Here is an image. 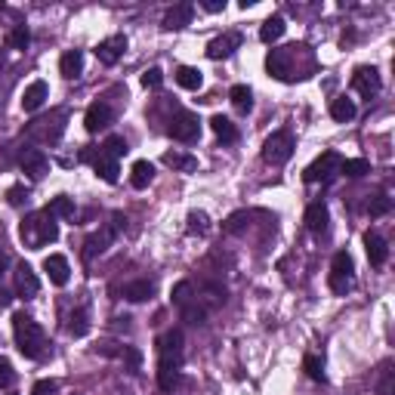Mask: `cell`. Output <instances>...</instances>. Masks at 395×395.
Returning a JSON list of instances; mask_svg holds the SVG:
<instances>
[{
    "label": "cell",
    "instance_id": "6da1fadb",
    "mask_svg": "<svg viewBox=\"0 0 395 395\" xmlns=\"http://www.w3.org/2000/svg\"><path fill=\"white\" fill-rule=\"evenodd\" d=\"M182 370V330H167L158 343V386L164 392L176 389Z\"/></svg>",
    "mask_w": 395,
    "mask_h": 395
},
{
    "label": "cell",
    "instance_id": "7a4b0ae2",
    "mask_svg": "<svg viewBox=\"0 0 395 395\" xmlns=\"http://www.w3.org/2000/svg\"><path fill=\"white\" fill-rule=\"evenodd\" d=\"M13 337H15V346H19V352L25 355V359H41V355L46 352L43 328L25 312L13 315Z\"/></svg>",
    "mask_w": 395,
    "mask_h": 395
},
{
    "label": "cell",
    "instance_id": "3957f363",
    "mask_svg": "<svg viewBox=\"0 0 395 395\" xmlns=\"http://www.w3.org/2000/svg\"><path fill=\"white\" fill-rule=\"evenodd\" d=\"M22 241H25V247H31V250H41L43 244H53L59 238V226L56 220H53L50 213H31L28 220H22V229H19Z\"/></svg>",
    "mask_w": 395,
    "mask_h": 395
},
{
    "label": "cell",
    "instance_id": "277c9868",
    "mask_svg": "<svg viewBox=\"0 0 395 395\" xmlns=\"http://www.w3.org/2000/svg\"><path fill=\"white\" fill-rule=\"evenodd\" d=\"M290 154H293V136L288 133V130H275V133L262 142V161L272 164V167L288 164Z\"/></svg>",
    "mask_w": 395,
    "mask_h": 395
},
{
    "label": "cell",
    "instance_id": "5b68a950",
    "mask_svg": "<svg viewBox=\"0 0 395 395\" xmlns=\"http://www.w3.org/2000/svg\"><path fill=\"white\" fill-rule=\"evenodd\" d=\"M340 167H343V154L337 152H321L312 164L306 167L303 180L306 182H330L334 176H340Z\"/></svg>",
    "mask_w": 395,
    "mask_h": 395
},
{
    "label": "cell",
    "instance_id": "8992f818",
    "mask_svg": "<svg viewBox=\"0 0 395 395\" xmlns=\"http://www.w3.org/2000/svg\"><path fill=\"white\" fill-rule=\"evenodd\" d=\"M383 87V81H380V72H377L374 65H361V68H355V74H352V90L359 93L361 99H370V96H377Z\"/></svg>",
    "mask_w": 395,
    "mask_h": 395
},
{
    "label": "cell",
    "instance_id": "52a82bcc",
    "mask_svg": "<svg viewBox=\"0 0 395 395\" xmlns=\"http://www.w3.org/2000/svg\"><path fill=\"white\" fill-rule=\"evenodd\" d=\"M170 136H173L176 142H195V139L201 136V121H198V114L180 112V114L173 118V123H170Z\"/></svg>",
    "mask_w": 395,
    "mask_h": 395
},
{
    "label": "cell",
    "instance_id": "ba28073f",
    "mask_svg": "<svg viewBox=\"0 0 395 395\" xmlns=\"http://www.w3.org/2000/svg\"><path fill=\"white\" fill-rule=\"evenodd\" d=\"M123 53H127V37L123 34H112V37H105V41L96 46V56H99L102 65H114Z\"/></svg>",
    "mask_w": 395,
    "mask_h": 395
},
{
    "label": "cell",
    "instance_id": "9c48e42d",
    "mask_svg": "<svg viewBox=\"0 0 395 395\" xmlns=\"http://www.w3.org/2000/svg\"><path fill=\"white\" fill-rule=\"evenodd\" d=\"M22 170L28 173V180H43L46 173H50V161H46V154L41 149H28L22 154Z\"/></svg>",
    "mask_w": 395,
    "mask_h": 395
},
{
    "label": "cell",
    "instance_id": "30bf717a",
    "mask_svg": "<svg viewBox=\"0 0 395 395\" xmlns=\"http://www.w3.org/2000/svg\"><path fill=\"white\" fill-rule=\"evenodd\" d=\"M15 290H19V297H25V300H34L37 293H41V281H37L34 269H31L28 262H22V266L15 269Z\"/></svg>",
    "mask_w": 395,
    "mask_h": 395
},
{
    "label": "cell",
    "instance_id": "8fae6325",
    "mask_svg": "<svg viewBox=\"0 0 395 395\" xmlns=\"http://www.w3.org/2000/svg\"><path fill=\"white\" fill-rule=\"evenodd\" d=\"M238 46H241V34H238V31H229V34L213 37V41L207 43V56L210 59H229Z\"/></svg>",
    "mask_w": 395,
    "mask_h": 395
},
{
    "label": "cell",
    "instance_id": "7c38bea8",
    "mask_svg": "<svg viewBox=\"0 0 395 395\" xmlns=\"http://www.w3.org/2000/svg\"><path fill=\"white\" fill-rule=\"evenodd\" d=\"M112 108L105 102H93L87 108V114H83V127H87V133H99V130H105L108 123H112Z\"/></svg>",
    "mask_w": 395,
    "mask_h": 395
},
{
    "label": "cell",
    "instance_id": "4fadbf2b",
    "mask_svg": "<svg viewBox=\"0 0 395 395\" xmlns=\"http://www.w3.org/2000/svg\"><path fill=\"white\" fill-rule=\"evenodd\" d=\"M43 272L50 275V281L56 284V288H65L68 272H72V269H68V260L62 257V253H50V257L43 260Z\"/></svg>",
    "mask_w": 395,
    "mask_h": 395
},
{
    "label": "cell",
    "instance_id": "5bb4252c",
    "mask_svg": "<svg viewBox=\"0 0 395 395\" xmlns=\"http://www.w3.org/2000/svg\"><path fill=\"white\" fill-rule=\"evenodd\" d=\"M328 222H330V213H328V204H324V201H315V204L306 207V229L309 232L321 235V232H328Z\"/></svg>",
    "mask_w": 395,
    "mask_h": 395
},
{
    "label": "cell",
    "instance_id": "9a60e30c",
    "mask_svg": "<svg viewBox=\"0 0 395 395\" xmlns=\"http://www.w3.org/2000/svg\"><path fill=\"white\" fill-rule=\"evenodd\" d=\"M192 15H195V6L192 4H176L173 10H167V15H164V28L180 31L185 25H192Z\"/></svg>",
    "mask_w": 395,
    "mask_h": 395
},
{
    "label": "cell",
    "instance_id": "2e32d148",
    "mask_svg": "<svg viewBox=\"0 0 395 395\" xmlns=\"http://www.w3.org/2000/svg\"><path fill=\"white\" fill-rule=\"evenodd\" d=\"M365 250H368L370 266H383L386 257H389V247H386V238H383V235H377V232H368V235H365Z\"/></svg>",
    "mask_w": 395,
    "mask_h": 395
},
{
    "label": "cell",
    "instance_id": "e0dca14e",
    "mask_svg": "<svg viewBox=\"0 0 395 395\" xmlns=\"http://www.w3.org/2000/svg\"><path fill=\"white\" fill-rule=\"evenodd\" d=\"M114 232H118V229H114V226H108V229H102V232H96V235H90L87 241H83V260L90 262L93 257H96V253H102L105 247L112 244Z\"/></svg>",
    "mask_w": 395,
    "mask_h": 395
},
{
    "label": "cell",
    "instance_id": "ac0fdd59",
    "mask_svg": "<svg viewBox=\"0 0 395 395\" xmlns=\"http://www.w3.org/2000/svg\"><path fill=\"white\" fill-rule=\"evenodd\" d=\"M46 96H50V90H46L43 81L28 83L25 93H22V108H25V112H37V108L46 102Z\"/></svg>",
    "mask_w": 395,
    "mask_h": 395
},
{
    "label": "cell",
    "instance_id": "d6986e66",
    "mask_svg": "<svg viewBox=\"0 0 395 395\" xmlns=\"http://www.w3.org/2000/svg\"><path fill=\"white\" fill-rule=\"evenodd\" d=\"M154 293V284L149 278H136V281L123 284V300H130V303H145V300H152Z\"/></svg>",
    "mask_w": 395,
    "mask_h": 395
},
{
    "label": "cell",
    "instance_id": "ffe728a7",
    "mask_svg": "<svg viewBox=\"0 0 395 395\" xmlns=\"http://www.w3.org/2000/svg\"><path fill=\"white\" fill-rule=\"evenodd\" d=\"M59 72H62V77H77L83 72V53L81 50H68V53H62V59H59Z\"/></svg>",
    "mask_w": 395,
    "mask_h": 395
},
{
    "label": "cell",
    "instance_id": "44dd1931",
    "mask_svg": "<svg viewBox=\"0 0 395 395\" xmlns=\"http://www.w3.org/2000/svg\"><path fill=\"white\" fill-rule=\"evenodd\" d=\"M284 31H288V25H284V15H269V19L260 25V41L262 43H275Z\"/></svg>",
    "mask_w": 395,
    "mask_h": 395
},
{
    "label": "cell",
    "instance_id": "7402d4cb",
    "mask_svg": "<svg viewBox=\"0 0 395 395\" xmlns=\"http://www.w3.org/2000/svg\"><path fill=\"white\" fill-rule=\"evenodd\" d=\"M176 83H180L182 90H201L204 87V74L192 65H182V68H176Z\"/></svg>",
    "mask_w": 395,
    "mask_h": 395
},
{
    "label": "cell",
    "instance_id": "603a6c76",
    "mask_svg": "<svg viewBox=\"0 0 395 395\" xmlns=\"http://www.w3.org/2000/svg\"><path fill=\"white\" fill-rule=\"evenodd\" d=\"M93 170H96V176H102L105 182H118V161H112L108 154L99 152L96 158H93Z\"/></svg>",
    "mask_w": 395,
    "mask_h": 395
},
{
    "label": "cell",
    "instance_id": "cb8c5ba5",
    "mask_svg": "<svg viewBox=\"0 0 395 395\" xmlns=\"http://www.w3.org/2000/svg\"><path fill=\"white\" fill-rule=\"evenodd\" d=\"M164 164L173 170H182V173H192V170H198V158L195 154H185V152H167Z\"/></svg>",
    "mask_w": 395,
    "mask_h": 395
},
{
    "label": "cell",
    "instance_id": "d4e9b609",
    "mask_svg": "<svg viewBox=\"0 0 395 395\" xmlns=\"http://www.w3.org/2000/svg\"><path fill=\"white\" fill-rule=\"evenodd\" d=\"M330 118H334L337 123H349L355 118V102L352 99H346V96H340L330 102Z\"/></svg>",
    "mask_w": 395,
    "mask_h": 395
},
{
    "label": "cell",
    "instance_id": "484cf974",
    "mask_svg": "<svg viewBox=\"0 0 395 395\" xmlns=\"http://www.w3.org/2000/svg\"><path fill=\"white\" fill-rule=\"evenodd\" d=\"M210 127H213V133L222 139V142H235L238 139V130H235V123H232L226 114H213L210 118Z\"/></svg>",
    "mask_w": 395,
    "mask_h": 395
},
{
    "label": "cell",
    "instance_id": "4316f807",
    "mask_svg": "<svg viewBox=\"0 0 395 395\" xmlns=\"http://www.w3.org/2000/svg\"><path fill=\"white\" fill-rule=\"evenodd\" d=\"M229 99H232V105L238 108V112H250L253 108V93L247 83H235V87L229 90Z\"/></svg>",
    "mask_w": 395,
    "mask_h": 395
},
{
    "label": "cell",
    "instance_id": "83f0119b",
    "mask_svg": "<svg viewBox=\"0 0 395 395\" xmlns=\"http://www.w3.org/2000/svg\"><path fill=\"white\" fill-rule=\"evenodd\" d=\"M154 180V167L149 161H136L133 170H130V182H133V189H145Z\"/></svg>",
    "mask_w": 395,
    "mask_h": 395
},
{
    "label": "cell",
    "instance_id": "f1b7e54d",
    "mask_svg": "<svg viewBox=\"0 0 395 395\" xmlns=\"http://www.w3.org/2000/svg\"><path fill=\"white\" fill-rule=\"evenodd\" d=\"M46 213L56 220V216H62V220H68V216H74V201L68 198V195H59V198H53L50 204H46Z\"/></svg>",
    "mask_w": 395,
    "mask_h": 395
},
{
    "label": "cell",
    "instance_id": "f546056e",
    "mask_svg": "<svg viewBox=\"0 0 395 395\" xmlns=\"http://www.w3.org/2000/svg\"><path fill=\"white\" fill-rule=\"evenodd\" d=\"M303 370H306L309 380L324 383V361L319 359V355H306V359H303Z\"/></svg>",
    "mask_w": 395,
    "mask_h": 395
},
{
    "label": "cell",
    "instance_id": "4dcf8cb0",
    "mask_svg": "<svg viewBox=\"0 0 395 395\" xmlns=\"http://www.w3.org/2000/svg\"><path fill=\"white\" fill-rule=\"evenodd\" d=\"M368 170H370V167H368L365 158H349V161L343 158V167H340V173H343V176H352V180H359V176H365Z\"/></svg>",
    "mask_w": 395,
    "mask_h": 395
},
{
    "label": "cell",
    "instance_id": "1f68e13d",
    "mask_svg": "<svg viewBox=\"0 0 395 395\" xmlns=\"http://www.w3.org/2000/svg\"><path fill=\"white\" fill-rule=\"evenodd\" d=\"M6 43L13 46V50H25V46L31 43V31H28V25H15L10 34H6Z\"/></svg>",
    "mask_w": 395,
    "mask_h": 395
},
{
    "label": "cell",
    "instance_id": "d6a6232c",
    "mask_svg": "<svg viewBox=\"0 0 395 395\" xmlns=\"http://www.w3.org/2000/svg\"><path fill=\"white\" fill-rule=\"evenodd\" d=\"M102 149H105L102 154H108L112 161H118V158H123V154L130 152V149H127V142H123V136H108Z\"/></svg>",
    "mask_w": 395,
    "mask_h": 395
},
{
    "label": "cell",
    "instance_id": "836d02e7",
    "mask_svg": "<svg viewBox=\"0 0 395 395\" xmlns=\"http://www.w3.org/2000/svg\"><path fill=\"white\" fill-rule=\"evenodd\" d=\"M330 272L334 275H352V257L346 250H340L334 253V262H330ZM355 278V275H352Z\"/></svg>",
    "mask_w": 395,
    "mask_h": 395
},
{
    "label": "cell",
    "instance_id": "e575fe53",
    "mask_svg": "<svg viewBox=\"0 0 395 395\" xmlns=\"http://www.w3.org/2000/svg\"><path fill=\"white\" fill-rule=\"evenodd\" d=\"M389 210H392V201H389V195H383V192H380V195L370 198V204H368V213H370V216H386Z\"/></svg>",
    "mask_w": 395,
    "mask_h": 395
},
{
    "label": "cell",
    "instance_id": "d590c367",
    "mask_svg": "<svg viewBox=\"0 0 395 395\" xmlns=\"http://www.w3.org/2000/svg\"><path fill=\"white\" fill-rule=\"evenodd\" d=\"M377 395H392V361H383L380 380H377Z\"/></svg>",
    "mask_w": 395,
    "mask_h": 395
},
{
    "label": "cell",
    "instance_id": "8d00e7d4",
    "mask_svg": "<svg viewBox=\"0 0 395 395\" xmlns=\"http://www.w3.org/2000/svg\"><path fill=\"white\" fill-rule=\"evenodd\" d=\"M68 330H72L74 337H87L90 321H87V312H83V309H77V312L72 315V324H68Z\"/></svg>",
    "mask_w": 395,
    "mask_h": 395
},
{
    "label": "cell",
    "instance_id": "74e56055",
    "mask_svg": "<svg viewBox=\"0 0 395 395\" xmlns=\"http://www.w3.org/2000/svg\"><path fill=\"white\" fill-rule=\"evenodd\" d=\"M207 229H210L207 213H189V232L192 235H207Z\"/></svg>",
    "mask_w": 395,
    "mask_h": 395
},
{
    "label": "cell",
    "instance_id": "f35d334b",
    "mask_svg": "<svg viewBox=\"0 0 395 395\" xmlns=\"http://www.w3.org/2000/svg\"><path fill=\"white\" fill-rule=\"evenodd\" d=\"M173 303L180 309L192 303V281H180V284H176V288H173Z\"/></svg>",
    "mask_w": 395,
    "mask_h": 395
},
{
    "label": "cell",
    "instance_id": "ab89813d",
    "mask_svg": "<svg viewBox=\"0 0 395 395\" xmlns=\"http://www.w3.org/2000/svg\"><path fill=\"white\" fill-rule=\"evenodd\" d=\"M328 281H330V290H334V293H346V290H352L355 278L352 275H334V272H330Z\"/></svg>",
    "mask_w": 395,
    "mask_h": 395
},
{
    "label": "cell",
    "instance_id": "60d3db41",
    "mask_svg": "<svg viewBox=\"0 0 395 395\" xmlns=\"http://www.w3.org/2000/svg\"><path fill=\"white\" fill-rule=\"evenodd\" d=\"M161 83H164V72H161V68H149V72L142 74V87L145 90H158Z\"/></svg>",
    "mask_w": 395,
    "mask_h": 395
},
{
    "label": "cell",
    "instance_id": "b9f144b4",
    "mask_svg": "<svg viewBox=\"0 0 395 395\" xmlns=\"http://www.w3.org/2000/svg\"><path fill=\"white\" fill-rule=\"evenodd\" d=\"M6 201H10L13 207H22V204H25V201H28V192L22 189V185H13V189L6 192Z\"/></svg>",
    "mask_w": 395,
    "mask_h": 395
},
{
    "label": "cell",
    "instance_id": "7bdbcfd3",
    "mask_svg": "<svg viewBox=\"0 0 395 395\" xmlns=\"http://www.w3.org/2000/svg\"><path fill=\"white\" fill-rule=\"evenodd\" d=\"M13 365H10V361H6V359H0V389H6V386H10L13 383Z\"/></svg>",
    "mask_w": 395,
    "mask_h": 395
},
{
    "label": "cell",
    "instance_id": "ee69618b",
    "mask_svg": "<svg viewBox=\"0 0 395 395\" xmlns=\"http://www.w3.org/2000/svg\"><path fill=\"white\" fill-rule=\"evenodd\" d=\"M123 359H127L130 370H139V365H142V355H139V349H133V346H123Z\"/></svg>",
    "mask_w": 395,
    "mask_h": 395
},
{
    "label": "cell",
    "instance_id": "f6af8a7d",
    "mask_svg": "<svg viewBox=\"0 0 395 395\" xmlns=\"http://www.w3.org/2000/svg\"><path fill=\"white\" fill-rule=\"evenodd\" d=\"M31 395H56V383H53V380H37L34 389H31Z\"/></svg>",
    "mask_w": 395,
    "mask_h": 395
},
{
    "label": "cell",
    "instance_id": "bcb514c9",
    "mask_svg": "<svg viewBox=\"0 0 395 395\" xmlns=\"http://www.w3.org/2000/svg\"><path fill=\"white\" fill-rule=\"evenodd\" d=\"M201 6H204L207 13H222V10H226V0H204Z\"/></svg>",
    "mask_w": 395,
    "mask_h": 395
},
{
    "label": "cell",
    "instance_id": "7dc6e473",
    "mask_svg": "<svg viewBox=\"0 0 395 395\" xmlns=\"http://www.w3.org/2000/svg\"><path fill=\"white\" fill-rule=\"evenodd\" d=\"M10 303H13V297H10V293H6V290H0V306L6 309V306H10Z\"/></svg>",
    "mask_w": 395,
    "mask_h": 395
},
{
    "label": "cell",
    "instance_id": "c3c4849f",
    "mask_svg": "<svg viewBox=\"0 0 395 395\" xmlns=\"http://www.w3.org/2000/svg\"><path fill=\"white\" fill-rule=\"evenodd\" d=\"M0 278H4V257H0Z\"/></svg>",
    "mask_w": 395,
    "mask_h": 395
}]
</instances>
